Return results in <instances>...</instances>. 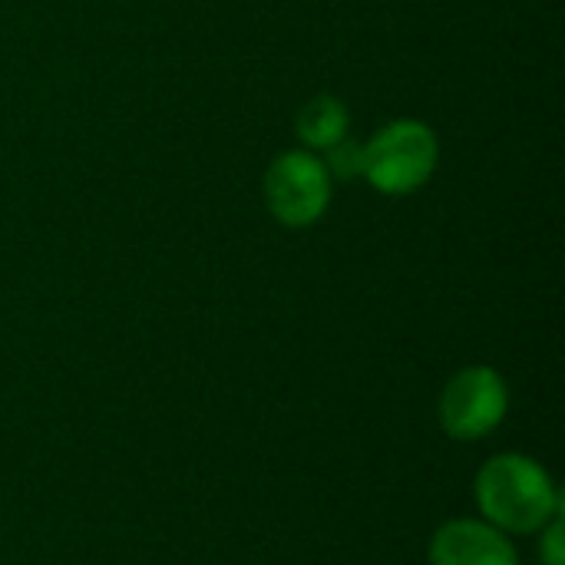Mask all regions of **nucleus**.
Here are the masks:
<instances>
[{
	"label": "nucleus",
	"mask_w": 565,
	"mask_h": 565,
	"mask_svg": "<svg viewBox=\"0 0 565 565\" xmlns=\"http://www.w3.org/2000/svg\"><path fill=\"white\" fill-rule=\"evenodd\" d=\"M480 516L500 533L530 536L540 533L556 513L563 497L550 470L526 454H497L487 460L473 483Z\"/></svg>",
	"instance_id": "f257e3e1"
},
{
	"label": "nucleus",
	"mask_w": 565,
	"mask_h": 565,
	"mask_svg": "<svg viewBox=\"0 0 565 565\" xmlns=\"http://www.w3.org/2000/svg\"><path fill=\"white\" fill-rule=\"evenodd\" d=\"M437 169V136L417 119L384 126L364 146V175L377 192L407 195L420 189Z\"/></svg>",
	"instance_id": "f03ea898"
},
{
	"label": "nucleus",
	"mask_w": 565,
	"mask_h": 565,
	"mask_svg": "<svg viewBox=\"0 0 565 565\" xmlns=\"http://www.w3.org/2000/svg\"><path fill=\"white\" fill-rule=\"evenodd\" d=\"M510 411V387L500 371L473 364L454 374L440 394V427L447 437L473 444L493 434Z\"/></svg>",
	"instance_id": "7ed1b4c3"
},
{
	"label": "nucleus",
	"mask_w": 565,
	"mask_h": 565,
	"mask_svg": "<svg viewBox=\"0 0 565 565\" xmlns=\"http://www.w3.org/2000/svg\"><path fill=\"white\" fill-rule=\"evenodd\" d=\"M265 199L278 222L291 228L311 225L331 202L324 162L311 152H285L265 175Z\"/></svg>",
	"instance_id": "20e7f679"
},
{
	"label": "nucleus",
	"mask_w": 565,
	"mask_h": 565,
	"mask_svg": "<svg viewBox=\"0 0 565 565\" xmlns=\"http://www.w3.org/2000/svg\"><path fill=\"white\" fill-rule=\"evenodd\" d=\"M430 565H520L507 533L487 520H450L430 536Z\"/></svg>",
	"instance_id": "39448f33"
},
{
	"label": "nucleus",
	"mask_w": 565,
	"mask_h": 565,
	"mask_svg": "<svg viewBox=\"0 0 565 565\" xmlns=\"http://www.w3.org/2000/svg\"><path fill=\"white\" fill-rule=\"evenodd\" d=\"M298 136L315 149H331L348 136V109L334 96L311 99L298 116Z\"/></svg>",
	"instance_id": "423d86ee"
},
{
	"label": "nucleus",
	"mask_w": 565,
	"mask_h": 565,
	"mask_svg": "<svg viewBox=\"0 0 565 565\" xmlns=\"http://www.w3.org/2000/svg\"><path fill=\"white\" fill-rule=\"evenodd\" d=\"M324 169H331V172H334V175H341V179L364 175V146H358V142H348V139L334 142V146H331V156H328V166H324Z\"/></svg>",
	"instance_id": "0eeeda50"
},
{
	"label": "nucleus",
	"mask_w": 565,
	"mask_h": 565,
	"mask_svg": "<svg viewBox=\"0 0 565 565\" xmlns=\"http://www.w3.org/2000/svg\"><path fill=\"white\" fill-rule=\"evenodd\" d=\"M540 533H543V540H540V559H543V565H565L563 513H556Z\"/></svg>",
	"instance_id": "6e6552de"
}]
</instances>
